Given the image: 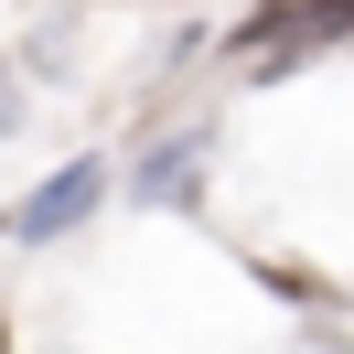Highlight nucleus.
<instances>
[{
  "label": "nucleus",
  "instance_id": "nucleus-1",
  "mask_svg": "<svg viewBox=\"0 0 354 354\" xmlns=\"http://www.w3.org/2000/svg\"><path fill=\"white\" fill-rule=\"evenodd\" d=\"M97 194H108V161H75V172H54L44 194H22V215H11V236H22V247H44V236H65V225L86 215Z\"/></svg>",
  "mask_w": 354,
  "mask_h": 354
},
{
  "label": "nucleus",
  "instance_id": "nucleus-2",
  "mask_svg": "<svg viewBox=\"0 0 354 354\" xmlns=\"http://www.w3.org/2000/svg\"><path fill=\"white\" fill-rule=\"evenodd\" d=\"M204 161V140H161V161L140 172V194H183V172Z\"/></svg>",
  "mask_w": 354,
  "mask_h": 354
},
{
  "label": "nucleus",
  "instance_id": "nucleus-3",
  "mask_svg": "<svg viewBox=\"0 0 354 354\" xmlns=\"http://www.w3.org/2000/svg\"><path fill=\"white\" fill-rule=\"evenodd\" d=\"M11 118H22V97H11V75H0V129H11Z\"/></svg>",
  "mask_w": 354,
  "mask_h": 354
}]
</instances>
